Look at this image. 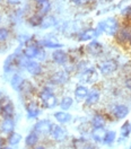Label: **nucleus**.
I'll use <instances>...</instances> for the list:
<instances>
[{
    "label": "nucleus",
    "instance_id": "1",
    "mask_svg": "<svg viewBox=\"0 0 131 149\" xmlns=\"http://www.w3.org/2000/svg\"><path fill=\"white\" fill-rule=\"evenodd\" d=\"M103 25H104V32L107 35H110V36H115L119 33V31H120L119 22L115 18H113V17L105 19L103 22Z\"/></svg>",
    "mask_w": 131,
    "mask_h": 149
},
{
    "label": "nucleus",
    "instance_id": "2",
    "mask_svg": "<svg viewBox=\"0 0 131 149\" xmlns=\"http://www.w3.org/2000/svg\"><path fill=\"white\" fill-rule=\"evenodd\" d=\"M118 62L115 60H105L103 62H101L100 65H98V69L101 71V74H104V76H109V74H113L118 70Z\"/></svg>",
    "mask_w": 131,
    "mask_h": 149
},
{
    "label": "nucleus",
    "instance_id": "3",
    "mask_svg": "<svg viewBox=\"0 0 131 149\" xmlns=\"http://www.w3.org/2000/svg\"><path fill=\"white\" fill-rule=\"evenodd\" d=\"M50 136H51L52 139L56 140V141H63L66 139V137H67V131L61 125L52 124V128H51V131H50Z\"/></svg>",
    "mask_w": 131,
    "mask_h": 149
},
{
    "label": "nucleus",
    "instance_id": "4",
    "mask_svg": "<svg viewBox=\"0 0 131 149\" xmlns=\"http://www.w3.org/2000/svg\"><path fill=\"white\" fill-rule=\"evenodd\" d=\"M80 80L87 83V84H94L97 78H98V74L96 72V70L93 68H88V69H85L84 71L80 74Z\"/></svg>",
    "mask_w": 131,
    "mask_h": 149
},
{
    "label": "nucleus",
    "instance_id": "5",
    "mask_svg": "<svg viewBox=\"0 0 131 149\" xmlns=\"http://www.w3.org/2000/svg\"><path fill=\"white\" fill-rule=\"evenodd\" d=\"M51 128H52V123L49 120H41L34 125V131L41 134H47V133H50Z\"/></svg>",
    "mask_w": 131,
    "mask_h": 149
},
{
    "label": "nucleus",
    "instance_id": "6",
    "mask_svg": "<svg viewBox=\"0 0 131 149\" xmlns=\"http://www.w3.org/2000/svg\"><path fill=\"white\" fill-rule=\"evenodd\" d=\"M118 37L119 41L127 43V42H131V24H125L122 28H120L119 33H118Z\"/></svg>",
    "mask_w": 131,
    "mask_h": 149
},
{
    "label": "nucleus",
    "instance_id": "7",
    "mask_svg": "<svg viewBox=\"0 0 131 149\" xmlns=\"http://www.w3.org/2000/svg\"><path fill=\"white\" fill-rule=\"evenodd\" d=\"M112 114L116 120H122V119L127 118V115L129 114V109H128V106L122 105V104L115 105L112 110Z\"/></svg>",
    "mask_w": 131,
    "mask_h": 149
},
{
    "label": "nucleus",
    "instance_id": "8",
    "mask_svg": "<svg viewBox=\"0 0 131 149\" xmlns=\"http://www.w3.org/2000/svg\"><path fill=\"white\" fill-rule=\"evenodd\" d=\"M87 52L93 56H98L103 52V45L97 42V41H92L88 45H87Z\"/></svg>",
    "mask_w": 131,
    "mask_h": 149
},
{
    "label": "nucleus",
    "instance_id": "9",
    "mask_svg": "<svg viewBox=\"0 0 131 149\" xmlns=\"http://www.w3.org/2000/svg\"><path fill=\"white\" fill-rule=\"evenodd\" d=\"M98 36L97 32H96V28H88V29H85L79 35H78V40L80 42H85V41H91L94 40L95 37Z\"/></svg>",
    "mask_w": 131,
    "mask_h": 149
},
{
    "label": "nucleus",
    "instance_id": "10",
    "mask_svg": "<svg viewBox=\"0 0 131 149\" xmlns=\"http://www.w3.org/2000/svg\"><path fill=\"white\" fill-rule=\"evenodd\" d=\"M52 59L58 65H65L68 61V54L66 53L65 51L56 49V51L52 53Z\"/></svg>",
    "mask_w": 131,
    "mask_h": 149
},
{
    "label": "nucleus",
    "instance_id": "11",
    "mask_svg": "<svg viewBox=\"0 0 131 149\" xmlns=\"http://www.w3.org/2000/svg\"><path fill=\"white\" fill-rule=\"evenodd\" d=\"M25 69L31 74H33V76H38V74H42V71H43L42 65H40L38 62H36V61H28Z\"/></svg>",
    "mask_w": 131,
    "mask_h": 149
},
{
    "label": "nucleus",
    "instance_id": "12",
    "mask_svg": "<svg viewBox=\"0 0 131 149\" xmlns=\"http://www.w3.org/2000/svg\"><path fill=\"white\" fill-rule=\"evenodd\" d=\"M51 81L56 85L66 84L68 81V74L65 71H58L56 74H53V76L51 77Z\"/></svg>",
    "mask_w": 131,
    "mask_h": 149
},
{
    "label": "nucleus",
    "instance_id": "13",
    "mask_svg": "<svg viewBox=\"0 0 131 149\" xmlns=\"http://www.w3.org/2000/svg\"><path fill=\"white\" fill-rule=\"evenodd\" d=\"M54 118H56V121L59 122V123H61V124H67V123H69V122L71 121V119H72L71 114L67 113L66 111L56 112L54 113Z\"/></svg>",
    "mask_w": 131,
    "mask_h": 149
},
{
    "label": "nucleus",
    "instance_id": "14",
    "mask_svg": "<svg viewBox=\"0 0 131 149\" xmlns=\"http://www.w3.org/2000/svg\"><path fill=\"white\" fill-rule=\"evenodd\" d=\"M100 97H101V95H100V92L97 91V89H93V91H91L88 95H87V97H86V104L87 105H95V104H97L98 101H100Z\"/></svg>",
    "mask_w": 131,
    "mask_h": 149
},
{
    "label": "nucleus",
    "instance_id": "15",
    "mask_svg": "<svg viewBox=\"0 0 131 149\" xmlns=\"http://www.w3.org/2000/svg\"><path fill=\"white\" fill-rule=\"evenodd\" d=\"M105 134H106V131L104 128H93L92 130V138L96 142H103Z\"/></svg>",
    "mask_w": 131,
    "mask_h": 149
},
{
    "label": "nucleus",
    "instance_id": "16",
    "mask_svg": "<svg viewBox=\"0 0 131 149\" xmlns=\"http://www.w3.org/2000/svg\"><path fill=\"white\" fill-rule=\"evenodd\" d=\"M56 17L49 15V16H45V17L43 18L42 24H41L40 27L42 28V29H47V28H51V27H53V26H56Z\"/></svg>",
    "mask_w": 131,
    "mask_h": 149
},
{
    "label": "nucleus",
    "instance_id": "17",
    "mask_svg": "<svg viewBox=\"0 0 131 149\" xmlns=\"http://www.w3.org/2000/svg\"><path fill=\"white\" fill-rule=\"evenodd\" d=\"M38 49H40V47H38V45H34V44L27 45V47L24 49V52H23V53H24V56H26L27 59H33V58H36Z\"/></svg>",
    "mask_w": 131,
    "mask_h": 149
},
{
    "label": "nucleus",
    "instance_id": "18",
    "mask_svg": "<svg viewBox=\"0 0 131 149\" xmlns=\"http://www.w3.org/2000/svg\"><path fill=\"white\" fill-rule=\"evenodd\" d=\"M14 128H15V122L13 121L11 118L5 119L2 124H1V130L3 131L5 133H11L14 132Z\"/></svg>",
    "mask_w": 131,
    "mask_h": 149
},
{
    "label": "nucleus",
    "instance_id": "19",
    "mask_svg": "<svg viewBox=\"0 0 131 149\" xmlns=\"http://www.w3.org/2000/svg\"><path fill=\"white\" fill-rule=\"evenodd\" d=\"M23 83H24V79H23V77L18 74H15L13 76V78L10 79V85H11V87H13L15 91H20V87H22Z\"/></svg>",
    "mask_w": 131,
    "mask_h": 149
},
{
    "label": "nucleus",
    "instance_id": "20",
    "mask_svg": "<svg viewBox=\"0 0 131 149\" xmlns=\"http://www.w3.org/2000/svg\"><path fill=\"white\" fill-rule=\"evenodd\" d=\"M38 114H40V109H38V104L29 103L27 105V118L34 119V118H38Z\"/></svg>",
    "mask_w": 131,
    "mask_h": 149
},
{
    "label": "nucleus",
    "instance_id": "21",
    "mask_svg": "<svg viewBox=\"0 0 131 149\" xmlns=\"http://www.w3.org/2000/svg\"><path fill=\"white\" fill-rule=\"evenodd\" d=\"M1 113L2 115L5 116V119H8V118H11L14 115V105L11 104V102L6 103L5 105H2L1 107Z\"/></svg>",
    "mask_w": 131,
    "mask_h": 149
},
{
    "label": "nucleus",
    "instance_id": "22",
    "mask_svg": "<svg viewBox=\"0 0 131 149\" xmlns=\"http://www.w3.org/2000/svg\"><path fill=\"white\" fill-rule=\"evenodd\" d=\"M38 133L36 131H33V132H31V133L27 134V137L25 139V143H26V146H28V147H33V146H35L38 143Z\"/></svg>",
    "mask_w": 131,
    "mask_h": 149
},
{
    "label": "nucleus",
    "instance_id": "23",
    "mask_svg": "<svg viewBox=\"0 0 131 149\" xmlns=\"http://www.w3.org/2000/svg\"><path fill=\"white\" fill-rule=\"evenodd\" d=\"M88 93H89V91H88V88L85 87V86H78L75 89V96H76V98H78V100L86 98Z\"/></svg>",
    "mask_w": 131,
    "mask_h": 149
},
{
    "label": "nucleus",
    "instance_id": "24",
    "mask_svg": "<svg viewBox=\"0 0 131 149\" xmlns=\"http://www.w3.org/2000/svg\"><path fill=\"white\" fill-rule=\"evenodd\" d=\"M92 125H93V128H104L105 119L103 115H101V114L94 115L93 120H92Z\"/></svg>",
    "mask_w": 131,
    "mask_h": 149
},
{
    "label": "nucleus",
    "instance_id": "25",
    "mask_svg": "<svg viewBox=\"0 0 131 149\" xmlns=\"http://www.w3.org/2000/svg\"><path fill=\"white\" fill-rule=\"evenodd\" d=\"M40 45L44 47H49V49H61L63 47L61 43H58V42H53V41H50V40H43V41H40L38 42Z\"/></svg>",
    "mask_w": 131,
    "mask_h": 149
},
{
    "label": "nucleus",
    "instance_id": "26",
    "mask_svg": "<svg viewBox=\"0 0 131 149\" xmlns=\"http://www.w3.org/2000/svg\"><path fill=\"white\" fill-rule=\"evenodd\" d=\"M43 104L47 109H54L56 105H58V98L52 94L51 96H49L47 100L43 101Z\"/></svg>",
    "mask_w": 131,
    "mask_h": 149
},
{
    "label": "nucleus",
    "instance_id": "27",
    "mask_svg": "<svg viewBox=\"0 0 131 149\" xmlns=\"http://www.w3.org/2000/svg\"><path fill=\"white\" fill-rule=\"evenodd\" d=\"M120 133H121L122 138H128L131 133V123L129 121L124 122L121 125V129H120Z\"/></svg>",
    "mask_w": 131,
    "mask_h": 149
},
{
    "label": "nucleus",
    "instance_id": "28",
    "mask_svg": "<svg viewBox=\"0 0 131 149\" xmlns=\"http://www.w3.org/2000/svg\"><path fill=\"white\" fill-rule=\"evenodd\" d=\"M72 103H74V100L71 98V97H69V96H66L63 97L62 100H61V102H60V107H61V110H69L71 106H72Z\"/></svg>",
    "mask_w": 131,
    "mask_h": 149
},
{
    "label": "nucleus",
    "instance_id": "29",
    "mask_svg": "<svg viewBox=\"0 0 131 149\" xmlns=\"http://www.w3.org/2000/svg\"><path fill=\"white\" fill-rule=\"evenodd\" d=\"M115 138H116V133L115 131H106V134L104 137L103 143L105 145H112L113 142L115 141Z\"/></svg>",
    "mask_w": 131,
    "mask_h": 149
},
{
    "label": "nucleus",
    "instance_id": "30",
    "mask_svg": "<svg viewBox=\"0 0 131 149\" xmlns=\"http://www.w3.org/2000/svg\"><path fill=\"white\" fill-rule=\"evenodd\" d=\"M20 140H22V136L19 133H17V132H11L8 136V142L11 146H15V145L19 143Z\"/></svg>",
    "mask_w": 131,
    "mask_h": 149
},
{
    "label": "nucleus",
    "instance_id": "31",
    "mask_svg": "<svg viewBox=\"0 0 131 149\" xmlns=\"http://www.w3.org/2000/svg\"><path fill=\"white\" fill-rule=\"evenodd\" d=\"M42 20H43V18H42L40 15H34V16H32L31 18L28 19V23H29L32 26L36 27V26H41Z\"/></svg>",
    "mask_w": 131,
    "mask_h": 149
},
{
    "label": "nucleus",
    "instance_id": "32",
    "mask_svg": "<svg viewBox=\"0 0 131 149\" xmlns=\"http://www.w3.org/2000/svg\"><path fill=\"white\" fill-rule=\"evenodd\" d=\"M33 91V86L31 84V81H27V80H24V83L20 87V92L24 94H28Z\"/></svg>",
    "mask_w": 131,
    "mask_h": 149
},
{
    "label": "nucleus",
    "instance_id": "33",
    "mask_svg": "<svg viewBox=\"0 0 131 149\" xmlns=\"http://www.w3.org/2000/svg\"><path fill=\"white\" fill-rule=\"evenodd\" d=\"M50 9H51V3H50L49 0H45V1L40 3V11H41V14H47V13H49Z\"/></svg>",
    "mask_w": 131,
    "mask_h": 149
},
{
    "label": "nucleus",
    "instance_id": "34",
    "mask_svg": "<svg viewBox=\"0 0 131 149\" xmlns=\"http://www.w3.org/2000/svg\"><path fill=\"white\" fill-rule=\"evenodd\" d=\"M52 94H53L52 91H51L50 88L45 87V88H43V89L41 91V93H40V98H41L42 101H44V100H47L49 96H51Z\"/></svg>",
    "mask_w": 131,
    "mask_h": 149
},
{
    "label": "nucleus",
    "instance_id": "35",
    "mask_svg": "<svg viewBox=\"0 0 131 149\" xmlns=\"http://www.w3.org/2000/svg\"><path fill=\"white\" fill-rule=\"evenodd\" d=\"M9 36V32L7 28L1 27L0 28V42H5Z\"/></svg>",
    "mask_w": 131,
    "mask_h": 149
},
{
    "label": "nucleus",
    "instance_id": "36",
    "mask_svg": "<svg viewBox=\"0 0 131 149\" xmlns=\"http://www.w3.org/2000/svg\"><path fill=\"white\" fill-rule=\"evenodd\" d=\"M121 14L131 23V6L127 7V8H124V9L121 11Z\"/></svg>",
    "mask_w": 131,
    "mask_h": 149
},
{
    "label": "nucleus",
    "instance_id": "37",
    "mask_svg": "<svg viewBox=\"0 0 131 149\" xmlns=\"http://www.w3.org/2000/svg\"><path fill=\"white\" fill-rule=\"evenodd\" d=\"M36 58H38V60H44V59H45V52H44L42 49H38V54H36Z\"/></svg>",
    "mask_w": 131,
    "mask_h": 149
},
{
    "label": "nucleus",
    "instance_id": "38",
    "mask_svg": "<svg viewBox=\"0 0 131 149\" xmlns=\"http://www.w3.org/2000/svg\"><path fill=\"white\" fill-rule=\"evenodd\" d=\"M124 84H125V87H127L128 89H130V91H131V76H129V77L125 79Z\"/></svg>",
    "mask_w": 131,
    "mask_h": 149
},
{
    "label": "nucleus",
    "instance_id": "39",
    "mask_svg": "<svg viewBox=\"0 0 131 149\" xmlns=\"http://www.w3.org/2000/svg\"><path fill=\"white\" fill-rule=\"evenodd\" d=\"M88 1H89V0H76V3H77V5H80V6H83V5H86V3H88Z\"/></svg>",
    "mask_w": 131,
    "mask_h": 149
},
{
    "label": "nucleus",
    "instance_id": "40",
    "mask_svg": "<svg viewBox=\"0 0 131 149\" xmlns=\"http://www.w3.org/2000/svg\"><path fill=\"white\" fill-rule=\"evenodd\" d=\"M19 1L20 0H7V2L9 5H17V3H19Z\"/></svg>",
    "mask_w": 131,
    "mask_h": 149
},
{
    "label": "nucleus",
    "instance_id": "41",
    "mask_svg": "<svg viewBox=\"0 0 131 149\" xmlns=\"http://www.w3.org/2000/svg\"><path fill=\"white\" fill-rule=\"evenodd\" d=\"M2 146H3V139L0 138V149H2Z\"/></svg>",
    "mask_w": 131,
    "mask_h": 149
},
{
    "label": "nucleus",
    "instance_id": "42",
    "mask_svg": "<svg viewBox=\"0 0 131 149\" xmlns=\"http://www.w3.org/2000/svg\"><path fill=\"white\" fill-rule=\"evenodd\" d=\"M83 149H95V148L92 147V146H88V145H87V146H84V148Z\"/></svg>",
    "mask_w": 131,
    "mask_h": 149
},
{
    "label": "nucleus",
    "instance_id": "43",
    "mask_svg": "<svg viewBox=\"0 0 131 149\" xmlns=\"http://www.w3.org/2000/svg\"><path fill=\"white\" fill-rule=\"evenodd\" d=\"M34 149H45V148H44L43 146H36V147H35Z\"/></svg>",
    "mask_w": 131,
    "mask_h": 149
},
{
    "label": "nucleus",
    "instance_id": "44",
    "mask_svg": "<svg viewBox=\"0 0 131 149\" xmlns=\"http://www.w3.org/2000/svg\"><path fill=\"white\" fill-rule=\"evenodd\" d=\"M36 2H38V3H41V2H43V1H45V0H35Z\"/></svg>",
    "mask_w": 131,
    "mask_h": 149
},
{
    "label": "nucleus",
    "instance_id": "45",
    "mask_svg": "<svg viewBox=\"0 0 131 149\" xmlns=\"http://www.w3.org/2000/svg\"><path fill=\"white\" fill-rule=\"evenodd\" d=\"M2 149H13V148H10V147H5V148H2Z\"/></svg>",
    "mask_w": 131,
    "mask_h": 149
},
{
    "label": "nucleus",
    "instance_id": "46",
    "mask_svg": "<svg viewBox=\"0 0 131 149\" xmlns=\"http://www.w3.org/2000/svg\"><path fill=\"white\" fill-rule=\"evenodd\" d=\"M106 1H113V0H106Z\"/></svg>",
    "mask_w": 131,
    "mask_h": 149
},
{
    "label": "nucleus",
    "instance_id": "47",
    "mask_svg": "<svg viewBox=\"0 0 131 149\" xmlns=\"http://www.w3.org/2000/svg\"><path fill=\"white\" fill-rule=\"evenodd\" d=\"M71 1H74V2H76V0H71Z\"/></svg>",
    "mask_w": 131,
    "mask_h": 149
},
{
    "label": "nucleus",
    "instance_id": "48",
    "mask_svg": "<svg viewBox=\"0 0 131 149\" xmlns=\"http://www.w3.org/2000/svg\"><path fill=\"white\" fill-rule=\"evenodd\" d=\"M0 22H1V16H0Z\"/></svg>",
    "mask_w": 131,
    "mask_h": 149
},
{
    "label": "nucleus",
    "instance_id": "49",
    "mask_svg": "<svg viewBox=\"0 0 131 149\" xmlns=\"http://www.w3.org/2000/svg\"><path fill=\"white\" fill-rule=\"evenodd\" d=\"M0 96H1V91H0Z\"/></svg>",
    "mask_w": 131,
    "mask_h": 149
},
{
    "label": "nucleus",
    "instance_id": "50",
    "mask_svg": "<svg viewBox=\"0 0 131 149\" xmlns=\"http://www.w3.org/2000/svg\"><path fill=\"white\" fill-rule=\"evenodd\" d=\"M0 1H1V0H0Z\"/></svg>",
    "mask_w": 131,
    "mask_h": 149
}]
</instances>
